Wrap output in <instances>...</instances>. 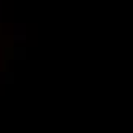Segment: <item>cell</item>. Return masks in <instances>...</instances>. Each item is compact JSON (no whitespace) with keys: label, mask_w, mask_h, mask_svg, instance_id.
I'll return each mask as SVG.
<instances>
[{"label":"cell","mask_w":133,"mask_h":133,"mask_svg":"<svg viewBox=\"0 0 133 133\" xmlns=\"http://www.w3.org/2000/svg\"><path fill=\"white\" fill-rule=\"evenodd\" d=\"M14 54H15V55H14L15 58H18V57H25V49H15Z\"/></svg>","instance_id":"6da1fadb"},{"label":"cell","mask_w":133,"mask_h":133,"mask_svg":"<svg viewBox=\"0 0 133 133\" xmlns=\"http://www.w3.org/2000/svg\"><path fill=\"white\" fill-rule=\"evenodd\" d=\"M0 9H2V6H0Z\"/></svg>","instance_id":"7a4b0ae2"}]
</instances>
